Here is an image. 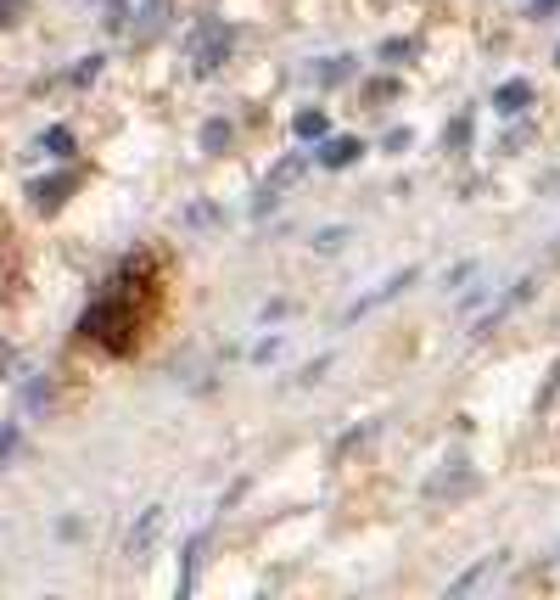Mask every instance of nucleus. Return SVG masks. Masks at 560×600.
Wrapping results in <instances>:
<instances>
[{
	"instance_id": "obj_4",
	"label": "nucleus",
	"mask_w": 560,
	"mask_h": 600,
	"mask_svg": "<svg viewBox=\"0 0 560 600\" xmlns=\"http://www.w3.org/2000/svg\"><path fill=\"white\" fill-rule=\"evenodd\" d=\"M62 191H73V174H62V180H51V186H34V208H56Z\"/></svg>"
},
{
	"instance_id": "obj_6",
	"label": "nucleus",
	"mask_w": 560,
	"mask_h": 600,
	"mask_svg": "<svg viewBox=\"0 0 560 600\" xmlns=\"http://www.w3.org/2000/svg\"><path fill=\"white\" fill-rule=\"evenodd\" d=\"M493 572H499V561H493V556H488V561H482V567H476V572H465L460 584H454V595H471V589H476V584H488Z\"/></svg>"
},
{
	"instance_id": "obj_9",
	"label": "nucleus",
	"mask_w": 560,
	"mask_h": 600,
	"mask_svg": "<svg viewBox=\"0 0 560 600\" xmlns=\"http://www.w3.org/2000/svg\"><path fill=\"white\" fill-rule=\"evenodd\" d=\"M17 12H23V0H0V23H17Z\"/></svg>"
},
{
	"instance_id": "obj_8",
	"label": "nucleus",
	"mask_w": 560,
	"mask_h": 600,
	"mask_svg": "<svg viewBox=\"0 0 560 600\" xmlns=\"http://www.w3.org/2000/svg\"><path fill=\"white\" fill-rule=\"evenodd\" d=\"M224 141H230V124H208V129H202V146H224Z\"/></svg>"
},
{
	"instance_id": "obj_2",
	"label": "nucleus",
	"mask_w": 560,
	"mask_h": 600,
	"mask_svg": "<svg viewBox=\"0 0 560 600\" xmlns=\"http://www.w3.org/2000/svg\"><path fill=\"white\" fill-rule=\"evenodd\" d=\"M359 152H364V146L353 141V135H336V141H331V146H325V152H320V163H325V169H348V163L359 158Z\"/></svg>"
},
{
	"instance_id": "obj_7",
	"label": "nucleus",
	"mask_w": 560,
	"mask_h": 600,
	"mask_svg": "<svg viewBox=\"0 0 560 600\" xmlns=\"http://www.w3.org/2000/svg\"><path fill=\"white\" fill-rule=\"evenodd\" d=\"M45 141H51V152H56V158H68V152H73V135H68V129H51Z\"/></svg>"
},
{
	"instance_id": "obj_3",
	"label": "nucleus",
	"mask_w": 560,
	"mask_h": 600,
	"mask_svg": "<svg viewBox=\"0 0 560 600\" xmlns=\"http://www.w3.org/2000/svg\"><path fill=\"white\" fill-rule=\"evenodd\" d=\"M527 101H532V90L521 85V79H510V85H499V90H493V107H499V113H521Z\"/></svg>"
},
{
	"instance_id": "obj_1",
	"label": "nucleus",
	"mask_w": 560,
	"mask_h": 600,
	"mask_svg": "<svg viewBox=\"0 0 560 600\" xmlns=\"http://www.w3.org/2000/svg\"><path fill=\"white\" fill-rule=\"evenodd\" d=\"M224 57H230V29L208 23V29H202V45H196V68H202V73H213Z\"/></svg>"
},
{
	"instance_id": "obj_10",
	"label": "nucleus",
	"mask_w": 560,
	"mask_h": 600,
	"mask_svg": "<svg viewBox=\"0 0 560 600\" xmlns=\"http://www.w3.org/2000/svg\"><path fill=\"white\" fill-rule=\"evenodd\" d=\"M555 62H560V51H555Z\"/></svg>"
},
{
	"instance_id": "obj_5",
	"label": "nucleus",
	"mask_w": 560,
	"mask_h": 600,
	"mask_svg": "<svg viewBox=\"0 0 560 600\" xmlns=\"http://www.w3.org/2000/svg\"><path fill=\"white\" fill-rule=\"evenodd\" d=\"M325 129H331V124H325V113H320V107H308V113H297V135H303V141H320Z\"/></svg>"
}]
</instances>
